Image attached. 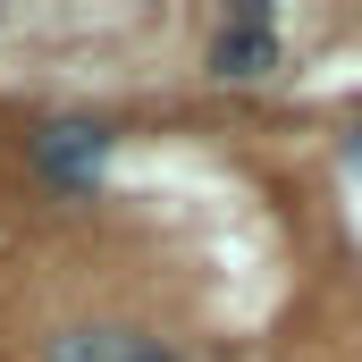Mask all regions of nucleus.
<instances>
[{"label":"nucleus","instance_id":"obj_1","mask_svg":"<svg viewBox=\"0 0 362 362\" xmlns=\"http://www.w3.org/2000/svg\"><path fill=\"white\" fill-rule=\"evenodd\" d=\"M211 68L219 76H262L270 68V17L262 8H236V25L211 42Z\"/></svg>","mask_w":362,"mask_h":362},{"label":"nucleus","instance_id":"obj_3","mask_svg":"<svg viewBox=\"0 0 362 362\" xmlns=\"http://www.w3.org/2000/svg\"><path fill=\"white\" fill-rule=\"evenodd\" d=\"M101 127H51L42 144H34V160L51 169V177H93V160H101Z\"/></svg>","mask_w":362,"mask_h":362},{"label":"nucleus","instance_id":"obj_4","mask_svg":"<svg viewBox=\"0 0 362 362\" xmlns=\"http://www.w3.org/2000/svg\"><path fill=\"white\" fill-rule=\"evenodd\" d=\"M354 160H362V135H354Z\"/></svg>","mask_w":362,"mask_h":362},{"label":"nucleus","instance_id":"obj_2","mask_svg":"<svg viewBox=\"0 0 362 362\" xmlns=\"http://www.w3.org/2000/svg\"><path fill=\"white\" fill-rule=\"evenodd\" d=\"M51 362H169L152 337H127V329H85V337H59Z\"/></svg>","mask_w":362,"mask_h":362}]
</instances>
